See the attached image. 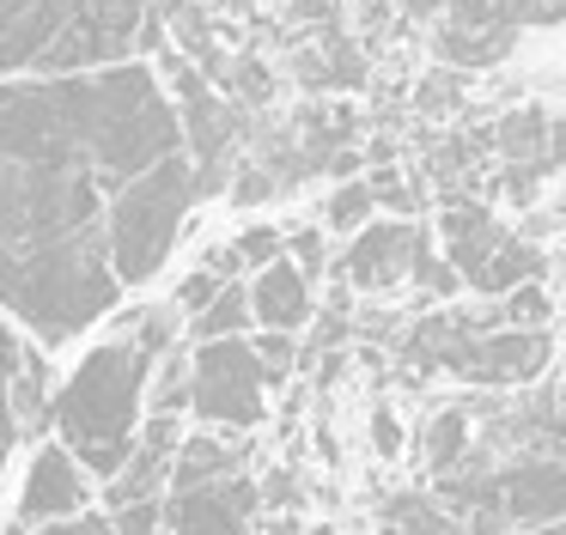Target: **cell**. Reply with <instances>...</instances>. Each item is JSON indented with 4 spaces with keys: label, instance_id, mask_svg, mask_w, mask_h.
I'll use <instances>...</instances> for the list:
<instances>
[{
    "label": "cell",
    "instance_id": "cell-23",
    "mask_svg": "<svg viewBox=\"0 0 566 535\" xmlns=\"http://www.w3.org/2000/svg\"><path fill=\"white\" fill-rule=\"evenodd\" d=\"M80 7H86L92 19H98L104 31H111L116 43L128 49V55H135V24L147 19V7H153V0H80Z\"/></svg>",
    "mask_w": 566,
    "mask_h": 535
},
{
    "label": "cell",
    "instance_id": "cell-8",
    "mask_svg": "<svg viewBox=\"0 0 566 535\" xmlns=\"http://www.w3.org/2000/svg\"><path fill=\"white\" fill-rule=\"evenodd\" d=\"M347 255H342V286L354 292H390L408 280L415 255L427 250V225H408V219H366L359 231H347Z\"/></svg>",
    "mask_w": 566,
    "mask_h": 535
},
{
    "label": "cell",
    "instance_id": "cell-6",
    "mask_svg": "<svg viewBox=\"0 0 566 535\" xmlns=\"http://www.w3.org/2000/svg\"><path fill=\"white\" fill-rule=\"evenodd\" d=\"M444 24L432 31V49L444 67H493L517 43V24L530 19V0H439Z\"/></svg>",
    "mask_w": 566,
    "mask_h": 535
},
{
    "label": "cell",
    "instance_id": "cell-15",
    "mask_svg": "<svg viewBox=\"0 0 566 535\" xmlns=\"http://www.w3.org/2000/svg\"><path fill=\"white\" fill-rule=\"evenodd\" d=\"M7 408H13L19 438L50 426V365H43V353H31V347L19 353V371H13V384H7Z\"/></svg>",
    "mask_w": 566,
    "mask_h": 535
},
{
    "label": "cell",
    "instance_id": "cell-20",
    "mask_svg": "<svg viewBox=\"0 0 566 535\" xmlns=\"http://www.w3.org/2000/svg\"><path fill=\"white\" fill-rule=\"evenodd\" d=\"M371 213H378L371 182L366 177H342V182H335V195H329V207H323V225H329V231H359Z\"/></svg>",
    "mask_w": 566,
    "mask_h": 535
},
{
    "label": "cell",
    "instance_id": "cell-25",
    "mask_svg": "<svg viewBox=\"0 0 566 535\" xmlns=\"http://www.w3.org/2000/svg\"><path fill=\"white\" fill-rule=\"evenodd\" d=\"M281 255H286V262H293L305 280H323V231H317V225L293 231V238L281 243Z\"/></svg>",
    "mask_w": 566,
    "mask_h": 535
},
{
    "label": "cell",
    "instance_id": "cell-1",
    "mask_svg": "<svg viewBox=\"0 0 566 535\" xmlns=\"http://www.w3.org/2000/svg\"><path fill=\"white\" fill-rule=\"evenodd\" d=\"M62 109V122L74 128L80 153H86L98 189L111 195L116 182L140 177L153 158L177 153L184 134H177V109L165 97L159 73L147 61H104V67H86V73H55L43 80Z\"/></svg>",
    "mask_w": 566,
    "mask_h": 535
},
{
    "label": "cell",
    "instance_id": "cell-19",
    "mask_svg": "<svg viewBox=\"0 0 566 535\" xmlns=\"http://www.w3.org/2000/svg\"><path fill=\"white\" fill-rule=\"evenodd\" d=\"M463 457H469V408L432 413V426H427V462H432V474H451Z\"/></svg>",
    "mask_w": 566,
    "mask_h": 535
},
{
    "label": "cell",
    "instance_id": "cell-13",
    "mask_svg": "<svg viewBox=\"0 0 566 535\" xmlns=\"http://www.w3.org/2000/svg\"><path fill=\"white\" fill-rule=\"evenodd\" d=\"M548 268H554V255L542 250L536 238H524V231H505V238L493 243L488 255H481V268L463 280V286H475V292H488V298H500L505 286H517V280H548Z\"/></svg>",
    "mask_w": 566,
    "mask_h": 535
},
{
    "label": "cell",
    "instance_id": "cell-29",
    "mask_svg": "<svg viewBox=\"0 0 566 535\" xmlns=\"http://www.w3.org/2000/svg\"><path fill=\"white\" fill-rule=\"evenodd\" d=\"M371 444H378V457H402V420L390 408L371 413Z\"/></svg>",
    "mask_w": 566,
    "mask_h": 535
},
{
    "label": "cell",
    "instance_id": "cell-30",
    "mask_svg": "<svg viewBox=\"0 0 566 535\" xmlns=\"http://www.w3.org/2000/svg\"><path fill=\"white\" fill-rule=\"evenodd\" d=\"M201 268H208V274H220V280H238V274H244V262H238L232 243H213V250L201 255Z\"/></svg>",
    "mask_w": 566,
    "mask_h": 535
},
{
    "label": "cell",
    "instance_id": "cell-28",
    "mask_svg": "<svg viewBox=\"0 0 566 535\" xmlns=\"http://www.w3.org/2000/svg\"><path fill=\"white\" fill-rule=\"evenodd\" d=\"M25 535H111V517L74 511V517H50V523H38V529H25Z\"/></svg>",
    "mask_w": 566,
    "mask_h": 535
},
{
    "label": "cell",
    "instance_id": "cell-21",
    "mask_svg": "<svg viewBox=\"0 0 566 535\" xmlns=\"http://www.w3.org/2000/svg\"><path fill=\"white\" fill-rule=\"evenodd\" d=\"M250 353H256L262 384L269 389H281L286 377H293V365H298V340L286 335V328H256V335H250Z\"/></svg>",
    "mask_w": 566,
    "mask_h": 535
},
{
    "label": "cell",
    "instance_id": "cell-16",
    "mask_svg": "<svg viewBox=\"0 0 566 535\" xmlns=\"http://www.w3.org/2000/svg\"><path fill=\"white\" fill-rule=\"evenodd\" d=\"M378 529L384 535H463V523L427 493H396V499H384Z\"/></svg>",
    "mask_w": 566,
    "mask_h": 535
},
{
    "label": "cell",
    "instance_id": "cell-2",
    "mask_svg": "<svg viewBox=\"0 0 566 535\" xmlns=\"http://www.w3.org/2000/svg\"><path fill=\"white\" fill-rule=\"evenodd\" d=\"M123 280L104 255V225L50 243H0V304L19 316L38 340H74L116 304Z\"/></svg>",
    "mask_w": 566,
    "mask_h": 535
},
{
    "label": "cell",
    "instance_id": "cell-17",
    "mask_svg": "<svg viewBox=\"0 0 566 535\" xmlns=\"http://www.w3.org/2000/svg\"><path fill=\"white\" fill-rule=\"evenodd\" d=\"M250 298H244V280H226L196 316H189V335L196 340H220V335H250Z\"/></svg>",
    "mask_w": 566,
    "mask_h": 535
},
{
    "label": "cell",
    "instance_id": "cell-10",
    "mask_svg": "<svg viewBox=\"0 0 566 535\" xmlns=\"http://www.w3.org/2000/svg\"><path fill=\"white\" fill-rule=\"evenodd\" d=\"M493 493H500V517L505 523H554L566 511V469L554 450L542 457H524V462H505L493 469Z\"/></svg>",
    "mask_w": 566,
    "mask_h": 535
},
{
    "label": "cell",
    "instance_id": "cell-22",
    "mask_svg": "<svg viewBox=\"0 0 566 535\" xmlns=\"http://www.w3.org/2000/svg\"><path fill=\"white\" fill-rule=\"evenodd\" d=\"M19 353H25V340H19V328L0 316V462H7V450L19 444L13 408H7V384H13V371H19Z\"/></svg>",
    "mask_w": 566,
    "mask_h": 535
},
{
    "label": "cell",
    "instance_id": "cell-18",
    "mask_svg": "<svg viewBox=\"0 0 566 535\" xmlns=\"http://www.w3.org/2000/svg\"><path fill=\"white\" fill-rule=\"evenodd\" d=\"M493 323H512V328H548L554 323V292L548 280H517V286L500 292V311Z\"/></svg>",
    "mask_w": 566,
    "mask_h": 535
},
{
    "label": "cell",
    "instance_id": "cell-9",
    "mask_svg": "<svg viewBox=\"0 0 566 535\" xmlns=\"http://www.w3.org/2000/svg\"><path fill=\"white\" fill-rule=\"evenodd\" d=\"M86 505H92V474L67 457L62 438L38 444L25 493H19V529H38V523H50V517H74V511H86Z\"/></svg>",
    "mask_w": 566,
    "mask_h": 535
},
{
    "label": "cell",
    "instance_id": "cell-26",
    "mask_svg": "<svg viewBox=\"0 0 566 535\" xmlns=\"http://www.w3.org/2000/svg\"><path fill=\"white\" fill-rule=\"evenodd\" d=\"M281 231H274V225H250L244 231V238H232V250H238V262H244V268H262V262H274V255H281Z\"/></svg>",
    "mask_w": 566,
    "mask_h": 535
},
{
    "label": "cell",
    "instance_id": "cell-24",
    "mask_svg": "<svg viewBox=\"0 0 566 535\" xmlns=\"http://www.w3.org/2000/svg\"><path fill=\"white\" fill-rule=\"evenodd\" d=\"M159 523H165V493L111 505V535H159Z\"/></svg>",
    "mask_w": 566,
    "mask_h": 535
},
{
    "label": "cell",
    "instance_id": "cell-5",
    "mask_svg": "<svg viewBox=\"0 0 566 535\" xmlns=\"http://www.w3.org/2000/svg\"><path fill=\"white\" fill-rule=\"evenodd\" d=\"M262 365L250 353V335H220V340H196L189 353V408L196 420H208L213 432H256L269 420L262 401Z\"/></svg>",
    "mask_w": 566,
    "mask_h": 535
},
{
    "label": "cell",
    "instance_id": "cell-14",
    "mask_svg": "<svg viewBox=\"0 0 566 535\" xmlns=\"http://www.w3.org/2000/svg\"><path fill=\"white\" fill-rule=\"evenodd\" d=\"M244 469V450L220 444L213 432H196V438H177L171 450V469H165V493H189L201 481H220V474Z\"/></svg>",
    "mask_w": 566,
    "mask_h": 535
},
{
    "label": "cell",
    "instance_id": "cell-12",
    "mask_svg": "<svg viewBox=\"0 0 566 535\" xmlns=\"http://www.w3.org/2000/svg\"><path fill=\"white\" fill-rule=\"evenodd\" d=\"M80 0H0V80L38 61V49L62 31Z\"/></svg>",
    "mask_w": 566,
    "mask_h": 535
},
{
    "label": "cell",
    "instance_id": "cell-32",
    "mask_svg": "<svg viewBox=\"0 0 566 535\" xmlns=\"http://www.w3.org/2000/svg\"><path fill=\"white\" fill-rule=\"evenodd\" d=\"M517 535H566V523L554 517V523H530V529H517Z\"/></svg>",
    "mask_w": 566,
    "mask_h": 535
},
{
    "label": "cell",
    "instance_id": "cell-4",
    "mask_svg": "<svg viewBox=\"0 0 566 535\" xmlns=\"http://www.w3.org/2000/svg\"><path fill=\"white\" fill-rule=\"evenodd\" d=\"M196 170H189L184 146L165 158H153L140 177L116 182L111 189V207H104V255H111V274L123 286H140L165 268L177 231H184V213L196 207Z\"/></svg>",
    "mask_w": 566,
    "mask_h": 535
},
{
    "label": "cell",
    "instance_id": "cell-11",
    "mask_svg": "<svg viewBox=\"0 0 566 535\" xmlns=\"http://www.w3.org/2000/svg\"><path fill=\"white\" fill-rule=\"evenodd\" d=\"M244 298H250V323H256V328H286V335H298V328L311 323V311H317L311 280L298 274L286 255L262 262L256 274L244 280Z\"/></svg>",
    "mask_w": 566,
    "mask_h": 535
},
{
    "label": "cell",
    "instance_id": "cell-3",
    "mask_svg": "<svg viewBox=\"0 0 566 535\" xmlns=\"http://www.w3.org/2000/svg\"><path fill=\"white\" fill-rule=\"evenodd\" d=\"M147 371L153 353L135 335H116L104 347H92L86 359L67 371V384L50 396V426L67 444V457L92 474V481H111L128 462L135 444V426L147 413Z\"/></svg>",
    "mask_w": 566,
    "mask_h": 535
},
{
    "label": "cell",
    "instance_id": "cell-31",
    "mask_svg": "<svg viewBox=\"0 0 566 535\" xmlns=\"http://www.w3.org/2000/svg\"><path fill=\"white\" fill-rule=\"evenodd\" d=\"M415 104H420V109H427V104H457V80H451V73H439V80H427V85L415 92Z\"/></svg>",
    "mask_w": 566,
    "mask_h": 535
},
{
    "label": "cell",
    "instance_id": "cell-27",
    "mask_svg": "<svg viewBox=\"0 0 566 535\" xmlns=\"http://www.w3.org/2000/svg\"><path fill=\"white\" fill-rule=\"evenodd\" d=\"M220 286H226L220 274H208V268H196V274H184V280H177L171 304H177V311H184V316H196V311H201V304H208V298H213V292H220Z\"/></svg>",
    "mask_w": 566,
    "mask_h": 535
},
{
    "label": "cell",
    "instance_id": "cell-7",
    "mask_svg": "<svg viewBox=\"0 0 566 535\" xmlns=\"http://www.w3.org/2000/svg\"><path fill=\"white\" fill-rule=\"evenodd\" d=\"M256 481L244 469L201 481L189 493H165V535H256Z\"/></svg>",
    "mask_w": 566,
    "mask_h": 535
}]
</instances>
